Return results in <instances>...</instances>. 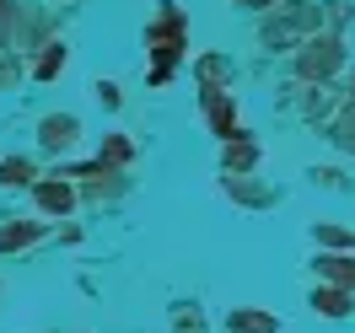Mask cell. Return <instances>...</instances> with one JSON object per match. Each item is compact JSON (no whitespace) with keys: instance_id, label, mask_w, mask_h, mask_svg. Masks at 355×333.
<instances>
[{"instance_id":"cell-20","label":"cell","mask_w":355,"mask_h":333,"mask_svg":"<svg viewBox=\"0 0 355 333\" xmlns=\"http://www.w3.org/2000/svg\"><path fill=\"white\" fill-rule=\"evenodd\" d=\"M243 6H253V11H264V6H275V0H243Z\"/></svg>"},{"instance_id":"cell-11","label":"cell","mask_w":355,"mask_h":333,"mask_svg":"<svg viewBox=\"0 0 355 333\" xmlns=\"http://www.w3.org/2000/svg\"><path fill=\"white\" fill-rule=\"evenodd\" d=\"M33 183V161L27 156H6L0 161V188H27Z\"/></svg>"},{"instance_id":"cell-19","label":"cell","mask_w":355,"mask_h":333,"mask_svg":"<svg viewBox=\"0 0 355 333\" xmlns=\"http://www.w3.org/2000/svg\"><path fill=\"white\" fill-rule=\"evenodd\" d=\"M97 97H103V108H119V87H113V81H103V87H97Z\"/></svg>"},{"instance_id":"cell-6","label":"cell","mask_w":355,"mask_h":333,"mask_svg":"<svg viewBox=\"0 0 355 333\" xmlns=\"http://www.w3.org/2000/svg\"><path fill=\"white\" fill-rule=\"evenodd\" d=\"M226 328H232V333H275L280 323H275V312H259V307H237L232 317H226Z\"/></svg>"},{"instance_id":"cell-12","label":"cell","mask_w":355,"mask_h":333,"mask_svg":"<svg viewBox=\"0 0 355 333\" xmlns=\"http://www.w3.org/2000/svg\"><path fill=\"white\" fill-rule=\"evenodd\" d=\"M44 237V226L38 221H17V226H0V253H11V247H27V242H38Z\"/></svg>"},{"instance_id":"cell-4","label":"cell","mask_w":355,"mask_h":333,"mask_svg":"<svg viewBox=\"0 0 355 333\" xmlns=\"http://www.w3.org/2000/svg\"><path fill=\"white\" fill-rule=\"evenodd\" d=\"M205 113H210V124H216V134L221 140H237V108H232V97L226 91H205Z\"/></svg>"},{"instance_id":"cell-16","label":"cell","mask_w":355,"mask_h":333,"mask_svg":"<svg viewBox=\"0 0 355 333\" xmlns=\"http://www.w3.org/2000/svg\"><path fill=\"white\" fill-rule=\"evenodd\" d=\"M103 161L124 167V161H130V140H103Z\"/></svg>"},{"instance_id":"cell-13","label":"cell","mask_w":355,"mask_h":333,"mask_svg":"<svg viewBox=\"0 0 355 333\" xmlns=\"http://www.w3.org/2000/svg\"><path fill=\"white\" fill-rule=\"evenodd\" d=\"M60 70H65V44H44V54H38L33 75H38V81H54Z\"/></svg>"},{"instance_id":"cell-14","label":"cell","mask_w":355,"mask_h":333,"mask_svg":"<svg viewBox=\"0 0 355 333\" xmlns=\"http://www.w3.org/2000/svg\"><path fill=\"white\" fill-rule=\"evenodd\" d=\"M200 75H205V91H221V81L232 75V65H226L221 54H210V60H200Z\"/></svg>"},{"instance_id":"cell-8","label":"cell","mask_w":355,"mask_h":333,"mask_svg":"<svg viewBox=\"0 0 355 333\" xmlns=\"http://www.w3.org/2000/svg\"><path fill=\"white\" fill-rule=\"evenodd\" d=\"M33 194H38V204H44L49 215H65L70 204H76V188H70V183H38Z\"/></svg>"},{"instance_id":"cell-1","label":"cell","mask_w":355,"mask_h":333,"mask_svg":"<svg viewBox=\"0 0 355 333\" xmlns=\"http://www.w3.org/2000/svg\"><path fill=\"white\" fill-rule=\"evenodd\" d=\"M151 54H156V65L146 70V81H151V87H162V81L173 75L178 54H183V11H178L173 0H167V11H162V22L151 27Z\"/></svg>"},{"instance_id":"cell-17","label":"cell","mask_w":355,"mask_h":333,"mask_svg":"<svg viewBox=\"0 0 355 333\" xmlns=\"http://www.w3.org/2000/svg\"><path fill=\"white\" fill-rule=\"evenodd\" d=\"M318 242H329V247H355L350 231H339V226H318Z\"/></svg>"},{"instance_id":"cell-15","label":"cell","mask_w":355,"mask_h":333,"mask_svg":"<svg viewBox=\"0 0 355 333\" xmlns=\"http://www.w3.org/2000/svg\"><path fill=\"white\" fill-rule=\"evenodd\" d=\"M334 140H339V145H345V151H355V108L345 113V118H339V124H334Z\"/></svg>"},{"instance_id":"cell-5","label":"cell","mask_w":355,"mask_h":333,"mask_svg":"<svg viewBox=\"0 0 355 333\" xmlns=\"http://www.w3.org/2000/svg\"><path fill=\"white\" fill-rule=\"evenodd\" d=\"M76 134H81V124H76L70 113H54V118L38 124V145H44V151H60V145H70Z\"/></svg>"},{"instance_id":"cell-18","label":"cell","mask_w":355,"mask_h":333,"mask_svg":"<svg viewBox=\"0 0 355 333\" xmlns=\"http://www.w3.org/2000/svg\"><path fill=\"white\" fill-rule=\"evenodd\" d=\"M178 333H205V317L200 312H178Z\"/></svg>"},{"instance_id":"cell-2","label":"cell","mask_w":355,"mask_h":333,"mask_svg":"<svg viewBox=\"0 0 355 333\" xmlns=\"http://www.w3.org/2000/svg\"><path fill=\"white\" fill-rule=\"evenodd\" d=\"M339 65H345V44L334 33H312L307 44L296 48V75L302 81H329Z\"/></svg>"},{"instance_id":"cell-9","label":"cell","mask_w":355,"mask_h":333,"mask_svg":"<svg viewBox=\"0 0 355 333\" xmlns=\"http://www.w3.org/2000/svg\"><path fill=\"white\" fill-rule=\"evenodd\" d=\"M312 307L323 312V317H350V296H345V285H329V290L318 285L312 290Z\"/></svg>"},{"instance_id":"cell-7","label":"cell","mask_w":355,"mask_h":333,"mask_svg":"<svg viewBox=\"0 0 355 333\" xmlns=\"http://www.w3.org/2000/svg\"><path fill=\"white\" fill-rule=\"evenodd\" d=\"M318 274L350 290L355 285V258H350V253H323V258H318Z\"/></svg>"},{"instance_id":"cell-10","label":"cell","mask_w":355,"mask_h":333,"mask_svg":"<svg viewBox=\"0 0 355 333\" xmlns=\"http://www.w3.org/2000/svg\"><path fill=\"white\" fill-rule=\"evenodd\" d=\"M253 161H259V145H253V140H243V134L226 140V172H248Z\"/></svg>"},{"instance_id":"cell-3","label":"cell","mask_w":355,"mask_h":333,"mask_svg":"<svg viewBox=\"0 0 355 333\" xmlns=\"http://www.w3.org/2000/svg\"><path fill=\"white\" fill-rule=\"evenodd\" d=\"M323 22V11L318 6H307V0H296L286 17H275V22H264V44H275V48H291L302 33H312V27Z\"/></svg>"}]
</instances>
